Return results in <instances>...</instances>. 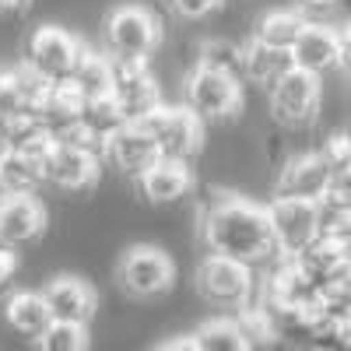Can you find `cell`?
<instances>
[{
  "label": "cell",
  "mask_w": 351,
  "mask_h": 351,
  "mask_svg": "<svg viewBox=\"0 0 351 351\" xmlns=\"http://www.w3.org/2000/svg\"><path fill=\"white\" fill-rule=\"evenodd\" d=\"M204 243L211 253L232 256L246 267H267L281 260L267 208L239 193H211L204 208Z\"/></svg>",
  "instance_id": "obj_1"
},
{
  "label": "cell",
  "mask_w": 351,
  "mask_h": 351,
  "mask_svg": "<svg viewBox=\"0 0 351 351\" xmlns=\"http://www.w3.org/2000/svg\"><path fill=\"white\" fill-rule=\"evenodd\" d=\"M162 46V21L144 4H120L102 21V53L109 60H152Z\"/></svg>",
  "instance_id": "obj_2"
},
{
  "label": "cell",
  "mask_w": 351,
  "mask_h": 351,
  "mask_svg": "<svg viewBox=\"0 0 351 351\" xmlns=\"http://www.w3.org/2000/svg\"><path fill=\"white\" fill-rule=\"evenodd\" d=\"M183 106L200 123H225L243 112V81L193 67L183 81Z\"/></svg>",
  "instance_id": "obj_3"
},
{
  "label": "cell",
  "mask_w": 351,
  "mask_h": 351,
  "mask_svg": "<svg viewBox=\"0 0 351 351\" xmlns=\"http://www.w3.org/2000/svg\"><path fill=\"white\" fill-rule=\"evenodd\" d=\"M197 291L204 302H211L218 309H246L250 299H253V267L246 263L232 260V256H218V253H208L200 263H197Z\"/></svg>",
  "instance_id": "obj_4"
},
{
  "label": "cell",
  "mask_w": 351,
  "mask_h": 351,
  "mask_svg": "<svg viewBox=\"0 0 351 351\" xmlns=\"http://www.w3.org/2000/svg\"><path fill=\"white\" fill-rule=\"evenodd\" d=\"M116 281H120V288L130 299H155L172 288L176 263L162 246L137 243V246L123 250L120 263H116Z\"/></svg>",
  "instance_id": "obj_5"
},
{
  "label": "cell",
  "mask_w": 351,
  "mask_h": 351,
  "mask_svg": "<svg viewBox=\"0 0 351 351\" xmlns=\"http://www.w3.org/2000/svg\"><path fill=\"white\" fill-rule=\"evenodd\" d=\"M141 127L152 134L158 144V155L165 162H193L204 148V123L186 109V106H158L148 120H141Z\"/></svg>",
  "instance_id": "obj_6"
},
{
  "label": "cell",
  "mask_w": 351,
  "mask_h": 351,
  "mask_svg": "<svg viewBox=\"0 0 351 351\" xmlns=\"http://www.w3.org/2000/svg\"><path fill=\"white\" fill-rule=\"evenodd\" d=\"M84 53V43L60 25H39L25 43V64L36 74H43L49 84H67L77 60Z\"/></svg>",
  "instance_id": "obj_7"
},
{
  "label": "cell",
  "mask_w": 351,
  "mask_h": 351,
  "mask_svg": "<svg viewBox=\"0 0 351 351\" xmlns=\"http://www.w3.org/2000/svg\"><path fill=\"white\" fill-rule=\"evenodd\" d=\"M267 106H271V116L274 123L281 127H309L316 116H319V102H324V84H319L316 74H306L299 67H291L271 92H267Z\"/></svg>",
  "instance_id": "obj_8"
},
{
  "label": "cell",
  "mask_w": 351,
  "mask_h": 351,
  "mask_svg": "<svg viewBox=\"0 0 351 351\" xmlns=\"http://www.w3.org/2000/svg\"><path fill=\"white\" fill-rule=\"evenodd\" d=\"M274 243L281 256H299L309 243L324 236V218H319V204L309 200H291V197H274L267 204Z\"/></svg>",
  "instance_id": "obj_9"
},
{
  "label": "cell",
  "mask_w": 351,
  "mask_h": 351,
  "mask_svg": "<svg viewBox=\"0 0 351 351\" xmlns=\"http://www.w3.org/2000/svg\"><path fill=\"white\" fill-rule=\"evenodd\" d=\"M116 84H112V99L120 102L130 123H141L162 106V84L152 74L148 60H112Z\"/></svg>",
  "instance_id": "obj_10"
},
{
  "label": "cell",
  "mask_w": 351,
  "mask_h": 351,
  "mask_svg": "<svg viewBox=\"0 0 351 351\" xmlns=\"http://www.w3.org/2000/svg\"><path fill=\"white\" fill-rule=\"evenodd\" d=\"M334 186V172L324 162L319 152H302V155H291L281 172H278V183H274V197H291V200H309L319 204Z\"/></svg>",
  "instance_id": "obj_11"
},
{
  "label": "cell",
  "mask_w": 351,
  "mask_h": 351,
  "mask_svg": "<svg viewBox=\"0 0 351 351\" xmlns=\"http://www.w3.org/2000/svg\"><path fill=\"white\" fill-rule=\"evenodd\" d=\"M43 299L53 313L56 324H81L88 327L92 316L99 309V291L92 288V281H84L77 274H56L46 281Z\"/></svg>",
  "instance_id": "obj_12"
},
{
  "label": "cell",
  "mask_w": 351,
  "mask_h": 351,
  "mask_svg": "<svg viewBox=\"0 0 351 351\" xmlns=\"http://www.w3.org/2000/svg\"><path fill=\"white\" fill-rule=\"evenodd\" d=\"M49 228L46 204L39 197H8L0 193V246L18 250L36 243Z\"/></svg>",
  "instance_id": "obj_13"
},
{
  "label": "cell",
  "mask_w": 351,
  "mask_h": 351,
  "mask_svg": "<svg viewBox=\"0 0 351 351\" xmlns=\"http://www.w3.org/2000/svg\"><path fill=\"white\" fill-rule=\"evenodd\" d=\"M102 162H106V158H99V155H92V152L56 144L53 155L46 158V186L64 190V193H88V190L99 183Z\"/></svg>",
  "instance_id": "obj_14"
},
{
  "label": "cell",
  "mask_w": 351,
  "mask_h": 351,
  "mask_svg": "<svg viewBox=\"0 0 351 351\" xmlns=\"http://www.w3.org/2000/svg\"><path fill=\"white\" fill-rule=\"evenodd\" d=\"M53 84L28 64L0 71V112L4 116H39Z\"/></svg>",
  "instance_id": "obj_15"
},
{
  "label": "cell",
  "mask_w": 351,
  "mask_h": 351,
  "mask_svg": "<svg viewBox=\"0 0 351 351\" xmlns=\"http://www.w3.org/2000/svg\"><path fill=\"white\" fill-rule=\"evenodd\" d=\"M106 162H109L112 169H120L123 176H130V180L137 183L144 172L155 169V165L162 162V155H158V144L152 141V134L144 130L141 123H130V127H123L116 137L106 141Z\"/></svg>",
  "instance_id": "obj_16"
},
{
  "label": "cell",
  "mask_w": 351,
  "mask_h": 351,
  "mask_svg": "<svg viewBox=\"0 0 351 351\" xmlns=\"http://www.w3.org/2000/svg\"><path fill=\"white\" fill-rule=\"evenodd\" d=\"M291 64L306 74H316L324 77L327 71H337L341 67V36L337 28L324 25V21H309L302 28L299 43L291 46Z\"/></svg>",
  "instance_id": "obj_17"
},
{
  "label": "cell",
  "mask_w": 351,
  "mask_h": 351,
  "mask_svg": "<svg viewBox=\"0 0 351 351\" xmlns=\"http://www.w3.org/2000/svg\"><path fill=\"white\" fill-rule=\"evenodd\" d=\"M193 169L186 162H158L137 180V190L148 197L152 204H180L183 197L193 193Z\"/></svg>",
  "instance_id": "obj_18"
},
{
  "label": "cell",
  "mask_w": 351,
  "mask_h": 351,
  "mask_svg": "<svg viewBox=\"0 0 351 351\" xmlns=\"http://www.w3.org/2000/svg\"><path fill=\"white\" fill-rule=\"evenodd\" d=\"M4 319L18 337L32 341V344L53 327V313L43 299V291H14L4 306Z\"/></svg>",
  "instance_id": "obj_19"
},
{
  "label": "cell",
  "mask_w": 351,
  "mask_h": 351,
  "mask_svg": "<svg viewBox=\"0 0 351 351\" xmlns=\"http://www.w3.org/2000/svg\"><path fill=\"white\" fill-rule=\"evenodd\" d=\"M46 186V165L28 158L21 152H4L0 155V193L8 197H36Z\"/></svg>",
  "instance_id": "obj_20"
},
{
  "label": "cell",
  "mask_w": 351,
  "mask_h": 351,
  "mask_svg": "<svg viewBox=\"0 0 351 351\" xmlns=\"http://www.w3.org/2000/svg\"><path fill=\"white\" fill-rule=\"evenodd\" d=\"M309 25V18L295 8H278V11H267L260 14L256 25H253V39L260 46H271V49H281V53H291V46L299 43L302 28Z\"/></svg>",
  "instance_id": "obj_21"
},
{
  "label": "cell",
  "mask_w": 351,
  "mask_h": 351,
  "mask_svg": "<svg viewBox=\"0 0 351 351\" xmlns=\"http://www.w3.org/2000/svg\"><path fill=\"white\" fill-rule=\"evenodd\" d=\"M74 92L84 99V102H92V99H102V95H112V84H116V71H112V60L102 53V49H88L81 53V60L67 81Z\"/></svg>",
  "instance_id": "obj_22"
},
{
  "label": "cell",
  "mask_w": 351,
  "mask_h": 351,
  "mask_svg": "<svg viewBox=\"0 0 351 351\" xmlns=\"http://www.w3.org/2000/svg\"><path fill=\"white\" fill-rule=\"evenodd\" d=\"M295 67L291 64V53H281V49H271V46H260L256 39L243 43V81L250 84H263L271 88Z\"/></svg>",
  "instance_id": "obj_23"
},
{
  "label": "cell",
  "mask_w": 351,
  "mask_h": 351,
  "mask_svg": "<svg viewBox=\"0 0 351 351\" xmlns=\"http://www.w3.org/2000/svg\"><path fill=\"white\" fill-rule=\"evenodd\" d=\"M197 351H253L250 337L236 324V316H211L193 330Z\"/></svg>",
  "instance_id": "obj_24"
},
{
  "label": "cell",
  "mask_w": 351,
  "mask_h": 351,
  "mask_svg": "<svg viewBox=\"0 0 351 351\" xmlns=\"http://www.w3.org/2000/svg\"><path fill=\"white\" fill-rule=\"evenodd\" d=\"M81 112H84V99L74 92V88L71 84H53L46 106L39 109V123L56 137V134H64L67 127L81 123Z\"/></svg>",
  "instance_id": "obj_25"
},
{
  "label": "cell",
  "mask_w": 351,
  "mask_h": 351,
  "mask_svg": "<svg viewBox=\"0 0 351 351\" xmlns=\"http://www.w3.org/2000/svg\"><path fill=\"white\" fill-rule=\"evenodd\" d=\"M291 260H295L299 263V267L306 271V278L309 281H316L319 288H324L341 267H344V253H341V246L334 243V239H327V236H319L316 243H309L299 256H291Z\"/></svg>",
  "instance_id": "obj_26"
},
{
  "label": "cell",
  "mask_w": 351,
  "mask_h": 351,
  "mask_svg": "<svg viewBox=\"0 0 351 351\" xmlns=\"http://www.w3.org/2000/svg\"><path fill=\"white\" fill-rule=\"evenodd\" d=\"M193 67L215 71V74H228V77H239V81H243V43H232V39H225V36L204 39V43L197 46Z\"/></svg>",
  "instance_id": "obj_27"
},
{
  "label": "cell",
  "mask_w": 351,
  "mask_h": 351,
  "mask_svg": "<svg viewBox=\"0 0 351 351\" xmlns=\"http://www.w3.org/2000/svg\"><path fill=\"white\" fill-rule=\"evenodd\" d=\"M81 123L92 130L99 141H109L116 137L123 127H130L127 120V112L120 109V102H116L112 95H102V99H92V102H84V112H81Z\"/></svg>",
  "instance_id": "obj_28"
},
{
  "label": "cell",
  "mask_w": 351,
  "mask_h": 351,
  "mask_svg": "<svg viewBox=\"0 0 351 351\" xmlns=\"http://www.w3.org/2000/svg\"><path fill=\"white\" fill-rule=\"evenodd\" d=\"M319 309H324L334 324H348L351 319V263H344V267L319 288Z\"/></svg>",
  "instance_id": "obj_29"
},
{
  "label": "cell",
  "mask_w": 351,
  "mask_h": 351,
  "mask_svg": "<svg viewBox=\"0 0 351 351\" xmlns=\"http://www.w3.org/2000/svg\"><path fill=\"white\" fill-rule=\"evenodd\" d=\"M92 337H88V327L81 324H56L36 341V351H88Z\"/></svg>",
  "instance_id": "obj_30"
},
{
  "label": "cell",
  "mask_w": 351,
  "mask_h": 351,
  "mask_svg": "<svg viewBox=\"0 0 351 351\" xmlns=\"http://www.w3.org/2000/svg\"><path fill=\"white\" fill-rule=\"evenodd\" d=\"M319 155H324V162L330 165V172L334 176H341V172H348L351 169V134H330L327 141H324V148H319Z\"/></svg>",
  "instance_id": "obj_31"
},
{
  "label": "cell",
  "mask_w": 351,
  "mask_h": 351,
  "mask_svg": "<svg viewBox=\"0 0 351 351\" xmlns=\"http://www.w3.org/2000/svg\"><path fill=\"white\" fill-rule=\"evenodd\" d=\"M221 4L225 0H169L172 14L183 18V21H204V18H211Z\"/></svg>",
  "instance_id": "obj_32"
},
{
  "label": "cell",
  "mask_w": 351,
  "mask_h": 351,
  "mask_svg": "<svg viewBox=\"0 0 351 351\" xmlns=\"http://www.w3.org/2000/svg\"><path fill=\"white\" fill-rule=\"evenodd\" d=\"M319 204H334V208H341V211H351V169L341 172V176H334L330 193L319 200Z\"/></svg>",
  "instance_id": "obj_33"
},
{
  "label": "cell",
  "mask_w": 351,
  "mask_h": 351,
  "mask_svg": "<svg viewBox=\"0 0 351 351\" xmlns=\"http://www.w3.org/2000/svg\"><path fill=\"white\" fill-rule=\"evenodd\" d=\"M18 274V253L8 250V246H0V291H4Z\"/></svg>",
  "instance_id": "obj_34"
},
{
  "label": "cell",
  "mask_w": 351,
  "mask_h": 351,
  "mask_svg": "<svg viewBox=\"0 0 351 351\" xmlns=\"http://www.w3.org/2000/svg\"><path fill=\"white\" fill-rule=\"evenodd\" d=\"M155 351H197V341H193V334H186V337H169V341H162Z\"/></svg>",
  "instance_id": "obj_35"
},
{
  "label": "cell",
  "mask_w": 351,
  "mask_h": 351,
  "mask_svg": "<svg viewBox=\"0 0 351 351\" xmlns=\"http://www.w3.org/2000/svg\"><path fill=\"white\" fill-rule=\"evenodd\" d=\"M337 36H341V67L351 74V21L344 28H337Z\"/></svg>",
  "instance_id": "obj_36"
},
{
  "label": "cell",
  "mask_w": 351,
  "mask_h": 351,
  "mask_svg": "<svg viewBox=\"0 0 351 351\" xmlns=\"http://www.w3.org/2000/svg\"><path fill=\"white\" fill-rule=\"evenodd\" d=\"M28 4H32V0H0V14H25L28 11Z\"/></svg>",
  "instance_id": "obj_37"
},
{
  "label": "cell",
  "mask_w": 351,
  "mask_h": 351,
  "mask_svg": "<svg viewBox=\"0 0 351 351\" xmlns=\"http://www.w3.org/2000/svg\"><path fill=\"white\" fill-rule=\"evenodd\" d=\"M11 152V116L0 112V155Z\"/></svg>",
  "instance_id": "obj_38"
},
{
  "label": "cell",
  "mask_w": 351,
  "mask_h": 351,
  "mask_svg": "<svg viewBox=\"0 0 351 351\" xmlns=\"http://www.w3.org/2000/svg\"><path fill=\"white\" fill-rule=\"evenodd\" d=\"M341 351H351V319L341 324Z\"/></svg>",
  "instance_id": "obj_39"
},
{
  "label": "cell",
  "mask_w": 351,
  "mask_h": 351,
  "mask_svg": "<svg viewBox=\"0 0 351 351\" xmlns=\"http://www.w3.org/2000/svg\"><path fill=\"white\" fill-rule=\"evenodd\" d=\"M299 4H302V8H334L337 0H299Z\"/></svg>",
  "instance_id": "obj_40"
}]
</instances>
